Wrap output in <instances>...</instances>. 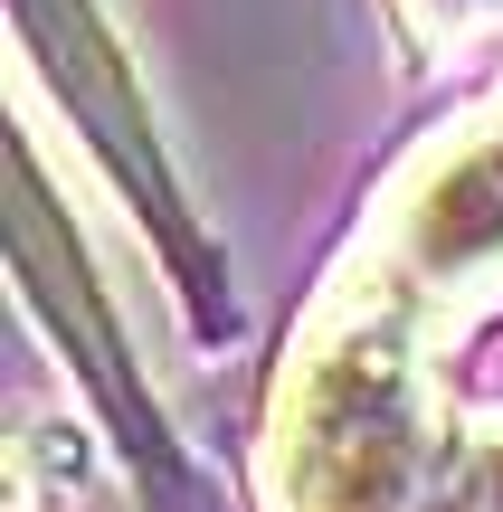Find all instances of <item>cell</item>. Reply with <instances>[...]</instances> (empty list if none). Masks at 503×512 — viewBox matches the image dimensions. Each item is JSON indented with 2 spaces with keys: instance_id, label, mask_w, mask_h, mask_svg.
<instances>
[{
  "instance_id": "cell-1",
  "label": "cell",
  "mask_w": 503,
  "mask_h": 512,
  "mask_svg": "<svg viewBox=\"0 0 503 512\" xmlns=\"http://www.w3.org/2000/svg\"><path fill=\"white\" fill-rule=\"evenodd\" d=\"M418 370L399 304H371L314 342L285 389V503L295 512H418Z\"/></svg>"
},
{
  "instance_id": "cell-2",
  "label": "cell",
  "mask_w": 503,
  "mask_h": 512,
  "mask_svg": "<svg viewBox=\"0 0 503 512\" xmlns=\"http://www.w3.org/2000/svg\"><path fill=\"white\" fill-rule=\"evenodd\" d=\"M10 19H19V48L38 57V76L57 86L67 124L95 143L105 181L124 190L143 238L162 247L190 323L219 342V332L238 323V294H228V266H219V247H209V228L190 219L181 181H171V152H162V133H152V105H143V86H133L124 48H114V29L95 19V0H10Z\"/></svg>"
},
{
  "instance_id": "cell-3",
  "label": "cell",
  "mask_w": 503,
  "mask_h": 512,
  "mask_svg": "<svg viewBox=\"0 0 503 512\" xmlns=\"http://www.w3.org/2000/svg\"><path fill=\"white\" fill-rule=\"evenodd\" d=\"M10 247H19V294L38 304L57 361H67L76 389L95 399L105 437L124 446L133 484H143V512H209L200 475H190L181 437H171L152 380L133 370V342H124V323H114L105 285H95V266H86V238H76V219L57 209V190H48V171H38L29 143H19V181H10Z\"/></svg>"
},
{
  "instance_id": "cell-4",
  "label": "cell",
  "mask_w": 503,
  "mask_h": 512,
  "mask_svg": "<svg viewBox=\"0 0 503 512\" xmlns=\"http://www.w3.org/2000/svg\"><path fill=\"white\" fill-rule=\"evenodd\" d=\"M399 275L418 294H466L503 275V124L456 143L399 209Z\"/></svg>"
},
{
  "instance_id": "cell-5",
  "label": "cell",
  "mask_w": 503,
  "mask_h": 512,
  "mask_svg": "<svg viewBox=\"0 0 503 512\" xmlns=\"http://www.w3.org/2000/svg\"><path fill=\"white\" fill-rule=\"evenodd\" d=\"M418 512H503V418H475L466 437L437 456Z\"/></svg>"
}]
</instances>
